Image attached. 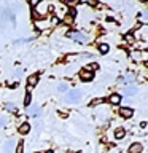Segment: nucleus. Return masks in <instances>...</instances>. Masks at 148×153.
Wrapping results in <instances>:
<instances>
[{
  "label": "nucleus",
  "mask_w": 148,
  "mask_h": 153,
  "mask_svg": "<svg viewBox=\"0 0 148 153\" xmlns=\"http://www.w3.org/2000/svg\"><path fill=\"white\" fill-rule=\"evenodd\" d=\"M80 97H81L80 89H70V91H67L65 102H76V100H80Z\"/></svg>",
  "instance_id": "nucleus-3"
},
{
  "label": "nucleus",
  "mask_w": 148,
  "mask_h": 153,
  "mask_svg": "<svg viewBox=\"0 0 148 153\" xmlns=\"http://www.w3.org/2000/svg\"><path fill=\"white\" fill-rule=\"evenodd\" d=\"M21 75H22V70H21V69H16V70L13 72V78L16 80V81H18L19 78H21Z\"/></svg>",
  "instance_id": "nucleus-20"
},
{
  "label": "nucleus",
  "mask_w": 148,
  "mask_h": 153,
  "mask_svg": "<svg viewBox=\"0 0 148 153\" xmlns=\"http://www.w3.org/2000/svg\"><path fill=\"white\" fill-rule=\"evenodd\" d=\"M30 104H32V94L27 91V93H26V97H24V105H26V107H29Z\"/></svg>",
  "instance_id": "nucleus-18"
},
{
  "label": "nucleus",
  "mask_w": 148,
  "mask_h": 153,
  "mask_svg": "<svg viewBox=\"0 0 148 153\" xmlns=\"http://www.w3.org/2000/svg\"><path fill=\"white\" fill-rule=\"evenodd\" d=\"M75 14H76L75 8H70V10H69V14H65V18H64V22H65V24H72V22H73Z\"/></svg>",
  "instance_id": "nucleus-10"
},
{
  "label": "nucleus",
  "mask_w": 148,
  "mask_h": 153,
  "mask_svg": "<svg viewBox=\"0 0 148 153\" xmlns=\"http://www.w3.org/2000/svg\"><path fill=\"white\" fill-rule=\"evenodd\" d=\"M37 83H38V75H37V74H33V75L29 76V80H27V89H29V93H30V89H32Z\"/></svg>",
  "instance_id": "nucleus-6"
},
{
  "label": "nucleus",
  "mask_w": 148,
  "mask_h": 153,
  "mask_svg": "<svg viewBox=\"0 0 148 153\" xmlns=\"http://www.w3.org/2000/svg\"><path fill=\"white\" fill-rule=\"evenodd\" d=\"M97 67H99V64H97V62H92V64L89 65V69H88V70H91V72H94L95 69H97Z\"/></svg>",
  "instance_id": "nucleus-25"
},
{
  "label": "nucleus",
  "mask_w": 148,
  "mask_h": 153,
  "mask_svg": "<svg viewBox=\"0 0 148 153\" xmlns=\"http://www.w3.org/2000/svg\"><path fill=\"white\" fill-rule=\"evenodd\" d=\"M108 102L113 104V105H118L119 102H121V96H119V94H112L108 97Z\"/></svg>",
  "instance_id": "nucleus-12"
},
{
  "label": "nucleus",
  "mask_w": 148,
  "mask_h": 153,
  "mask_svg": "<svg viewBox=\"0 0 148 153\" xmlns=\"http://www.w3.org/2000/svg\"><path fill=\"white\" fill-rule=\"evenodd\" d=\"M67 89H69V85L67 83H61L59 86H57V91H59V93H65Z\"/></svg>",
  "instance_id": "nucleus-21"
},
{
  "label": "nucleus",
  "mask_w": 148,
  "mask_h": 153,
  "mask_svg": "<svg viewBox=\"0 0 148 153\" xmlns=\"http://www.w3.org/2000/svg\"><path fill=\"white\" fill-rule=\"evenodd\" d=\"M48 8H50V5H48L46 2H41V3H37L35 10H33V14L38 18H45L48 14Z\"/></svg>",
  "instance_id": "nucleus-2"
},
{
  "label": "nucleus",
  "mask_w": 148,
  "mask_h": 153,
  "mask_svg": "<svg viewBox=\"0 0 148 153\" xmlns=\"http://www.w3.org/2000/svg\"><path fill=\"white\" fill-rule=\"evenodd\" d=\"M124 134H126V132H124V128H118L116 131H115V139H118V140H119V139L124 137Z\"/></svg>",
  "instance_id": "nucleus-14"
},
{
  "label": "nucleus",
  "mask_w": 148,
  "mask_h": 153,
  "mask_svg": "<svg viewBox=\"0 0 148 153\" xmlns=\"http://www.w3.org/2000/svg\"><path fill=\"white\" fill-rule=\"evenodd\" d=\"M7 123H8V118L7 117H0V128H3Z\"/></svg>",
  "instance_id": "nucleus-23"
},
{
  "label": "nucleus",
  "mask_w": 148,
  "mask_h": 153,
  "mask_svg": "<svg viewBox=\"0 0 148 153\" xmlns=\"http://www.w3.org/2000/svg\"><path fill=\"white\" fill-rule=\"evenodd\" d=\"M14 148H16V140L14 139H8L3 145V153H13Z\"/></svg>",
  "instance_id": "nucleus-4"
},
{
  "label": "nucleus",
  "mask_w": 148,
  "mask_h": 153,
  "mask_svg": "<svg viewBox=\"0 0 148 153\" xmlns=\"http://www.w3.org/2000/svg\"><path fill=\"white\" fill-rule=\"evenodd\" d=\"M67 38H72L73 42H78V43L88 42V37H86L83 32H78V30H70V32H67Z\"/></svg>",
  "instance_id": "nucleus-1"
},
{
  "label": "nucleus",
  "mask_w": 148,
  "mask_h": 153,
  "mask_svg": "<svg viewBox=\"0 0 148 153\" xmlns=\"http://www.w3.org/2000/svg\"><path fill=\"white\" fill-rule=\"evenodd\" d=\"M127 152H129V153H142V152H143V145H142V143H138V142L131 143V145H129V148H127Z\"/></svg>",
  "instance_id": "nucleus-5"
},
{
  "label": "nucleus",
  "mask_w": 148,
  "mask_h": 153,
  "mask_svg": "<svg viewBox=\"0 0 148 153\" xmlns=\"http://www.w3.org/2000/svg\"><path fill=\"white\" fill-rule=\"evenodd\" d=\"M102 102H104V99H102V97H97V99H92V100H91L89 105H91V107H94V105H99V104H102Z\"/></svg>",
  "instance_id": "nucleus-22"
},
{
  "label": "nucleus",
  "mask_w": 148,
  "mask_h": 153,
  "mask_svg": "<svg viewBox=\"0 0 148 153\" xmlns=\"http://www.w3.org/2000/svg\"><path fill=\"white\" fill-rule=\"evenodd\" d=\"M30 128H32V126H30L29 123H22L21 126H19V129H18V131L21 132V134H27L29 131H30Z\"/></svg>",
  "instance_id": "nucleus-13"
},
{
  "label": "nucleus",
  "mask_w": 148,
  "mask_h": 153,
  "mask_svg": "<svg viewBox=\"0 0 148 153\" xmlns=\"http://www.w3.org/2000/svg\"><path fill=\"white\" fill-rule=\"evenodd\" d=\"M45 153H53V152H51V150H48V152H45Z\"/></svg>",
  "instance_id": "nucleus-28"
},
{
  "label": "nucleus",
  "mask_w": 148,
  "mask_h": 153,
  "mask_svg": "<svg viewBox=\"0 0 148 153\" xmlns=\"http://www.w3.org/2000/svg\"><path fill=\"white\" fill-rule=\"evenodd\" d=\"M14 153H24V142H19L16 148H14Z\"/></svg>",
  "instance_id": "nucleus-19"
},
{
  "label": "nucleus",
  "mask_w": 148,
  "mask_h": 153,
  "mask_svg": "<svg viewBox=\"0 0 148 153\" xmlns=\"http://www.w3.org/2000/svg\"><path fill=\"white\" fill-rule=\"evenodd\" d=\"M119 115H121L123 118H131L134 115V110L129 108V107H121L119 108Z\"/></svg>",
  "instance_id": "nucleus-9"
},
{
  "label": "nucleus",
  "mask_w": 148,
  "mask_h": 153,
  "mask_svg": "<svg viewBox=\"0 0 148 153\" xmlns=\"http://www.w3.org/2000/svg\"><path fill=\"white\" fill-rule=\"evenodd\" d=\"M126 40H127V42H132V40H134V35H132V33H127V35H126Z\"/></svg>",
  "instance_id": "nucleus-26"
},
{
  "label": "nucleus",
  "mask_w": 148,
  "mask_h": 153,
  "mask_svg": "<svg viewBox=\"0 0 148 153\" xmlns=\"http://www.w3.org/2000/svg\"><path fill=\"white\" fill-rule=\"evenodd\" d=\"M5 108H7L8 112H13V113H16V112H18L16 105H13L11 102H5Z\"/></svg>",
  "instance_id": "nucleus-15"
},
{
  "label": "nucleus",
  "mask_w": 148,
  "mask_h": 153,
  "mask_svg": "<svg viewBox=\"0 0 148 153\" xmlns=\"http://www.w3.org/2000/svg\"><path fill=\"white\" fill-rule=\"evenodd\" d=\"M137 93V86L135 85H127L126 88H124V94L126 96H134Z\"/></svg>",
  "instance_id": "nucleus-11"
},
{
  "label": "nucleus",
  "mask_w": 148,
  "mask_h": 153,
  "mask_svg": "<svg viewBox=\"0 0 148 153\" xmlns=\"http://www.w3.org/2000/svg\"><path fill=\"white\" fill-rule=\"evenodd\" d=\"M35 128H37V131H40V129L43 128V124H41L40 121H37V124H35Z\"/></svg>",
  "instance_id": "nucleus-27"
},
{
  "label": "nucleus",
  "mask_w": 148,
  "mask_h": 153,
  "mask_svg": "<svg viewBox=\"0 0 148 153\" xmlns=\"http://www.w3.org/2000/svg\"><path fill=\"white\" fill-rule=\"evenodd\" d=\"M108 50H110V46L107 45V43H100V45H99V51L102 53V54H107Z\"/></svg>",
  "instance_id": "nucleus-17"
},
{
  "label": "nucleus",
  "mask_w": 148,
  "mask_h": 153,
  "mask_svg": "<svg viewBox=\"0 0 148 153\" xmlns=\"http://www.w3.org/2000/svg\"><path fill=\"white\" fill-rule=\"evenodd\" d=\"M140 19H142V21H148V11L140 13Z\"/></svg>",
  "instance_id": "nucleus-24"
},
{
  "label": "nucleus",
  "mask_w": 148,
  "mask_h": 153,
  "mask_svg": "<svg viewBox=\"0 0 148 153\" xmlns=\"http://www.w3.org/2000/svg\"><path fill=\"white\" fill-rule=\"evenodd\" d=\"M134 78H135V75H134L132 72H131V74H126V75H124V78H121V81H126V83H131V81H134Z\"/></svg>",
  "instance_id": "nucleus-16"
},
{
  "label": "nucleus",
  "mask_w": 148,
  "mask_h": 153,
  "mask_svg": "<svg viewBox=\"0 0 148 153\" xmlns=\"http://www.w3.org/2000/svg\"><path fill=\"white\" fill-rule=\"evenodd\" d=\"M27 115L29 117H38V115H40V107H38V105H29Z\"/></svg>",
  "instance_id": "nucleus-8"
},
{
  "label": "nucleus",
  "mask_w": 148,
  "mask_h": 153,
  "mask_svg": "<svg viewBox=\"0 0 148 153\" xmlns=\"http://www.w3.org/2000/svg\"><path fill=\"white\" fill-rule=\"evenodd\" d=\"M80 78L83 80V81H92L94 80V72L83 70V72H81V75H80Z\"/></svg>",
  "instance_id": "nucleus-7"
}]
</instances>
